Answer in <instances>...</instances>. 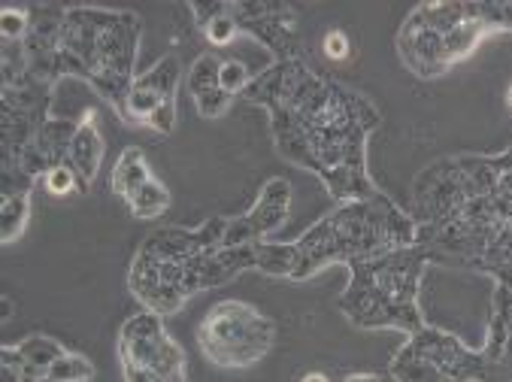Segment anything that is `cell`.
<instances>
[{"mask_svg": "<svg viewBox=\"0 0 512 382\" xmlns=\"http://www.w3.org/2000/svg\"><path fill=\"white\" fill-rule=\"evenodd\" d=\"M243 98L267 110L276 152L316 173L337 204L379 191L367 170V143L382 113L367 94L313 70L303 58H285L264 67Z\"/></svg>", "mask_w": 512, "mask_h": 382, "instance_id": "obj_1", "label": "cell"}, {"mask_svg": "<svg viewBox=\"0 0 512 382\" xmlns=\"http://www.w3.org/2000/svg\"><path fill=\"white\" fill-rule=\"evenodd\" d=\"M409 216L434 264H455L512 292V146L449 155L413 179Z\"/></svg>", "mask_w": 512, "mask_h": 382, "instance_id": "obj_2", "label": "cell"}, {"mask_svg": "<svg viewBox=\"0 0 512 382\" xmlns=\"http://www.w3.org/2000/svg\"><path fill=\"white\" fill-rule=\"evenodd\" d=\"M143 19L134 10L110 7H31V28L22 40L28 70L58 85L64 76L82 79L104 98L119 119L137 79Z\"/></svg>", "mask_w": 512, "mask_h": 382, "instance_id": "obj_3", "label": "cell"}, {"mask_svg": "<svg viewBox=\"0 0 512 382\" xmlns=\"http://www.w3.org/2000/svg\"><path fill=\"white\" fill-rule=\"evenodd\" d=\"M228 216H213L197 228L164 225L134 252L125 285L143 310L179 313L194 295L219 289L255 270L258 246H225Z\"/></svg>", "mask_w": 512, "mask_h": 382, "instance_id": "obj_4", "label": "cell"}, {"mask_svg": "<svg viewBox=\"0 0 512 382\" xmlns=\"http://www.w3.org/2000/svg\"><path fill=\"white\" fill-rule=\"evenodd\" d=\"M419 240V228L388 195L376 191L373 198L337 204L328 216L306 228L297 240L258 243L255 270L291 282H306L334 264H352L376 258Z\"/></svg>", "mask_w": 512, "mask_h": 382, "instance_id": "obj_5", "label": "cell"}, {"mask_svg": "<svg viewBox=\"0 0 512 382\" xmlns=\"http://www.w3.org/2000/svg\"><path fill=\"white\" fill-rule=\"evenodd\" d=\"M497 34H512V0H431L406 13L394 49L409 73L437 79Z\"/></svg>", "mask_w": 512, "mask_h": 382, "instance_id": "obj_6", "label": "cell"}, {"mask_svg": "<svg viewBox=\"0 0 512 382\" xmlns=\"http://www.w3.org/2000/svg\"><path fill=\"white\" fill-rule=\"evenodd\" d=\"M431 255L413 243L376 258H361L349 264V285L337 307L349 325L361 331H403L406 337L428 325L419 289Z\"/></svg>", "mask_w": 512, "mask_h": 382, "instance_id": "obj_7", "label": "cell"}, {"mask_svg": "<svg viewBox=\"0 0 512 382\" xmlns=\"http://www.w3.org/2000/svg\"><path fill=\"white\" fill-rule=\"evenodd\" d=\"M194 340L210 364L222 370H246L273 352L276 322L249 301L225 298L203 313Z\"/></svg>", "mask_w": 512, "mask_h": 382, "instance_id": "obj_8", "label": "cell"}, {"mask_svg": "<svg viewBox=\"0 0 512 382\" xmlns=\"http://www.w3.org/2000/svg\"><path fill=\"white\" fill-rule=\"evenodd\" d=\"M388 373L394 382H485V352L452 331L425 325L394 352Z\"/></svg>", "mask_w": 512, "mask_h": 382, "instance_id": "obj_9", "label": "cell"}, {"mask_svg": "<svg viewBox=\"0 0 512 382\" xmlns=\"http://www.w3.org/2000/svg\"><path fill=\"white\" fill-rule=\"evenodd\" d=\"M116 352L125 382H188L185 349L167 331L164 316L152 310L122 322Z\"/></svg>", "mask_w": 512, "mask_h": 382, "instance_id": "obj_10", "label": "cell"}, {"mask_svg": "<svg viewBox=\"0 0 512 382\" xmlns=\"http://www.w3.org/2000/svg\"><path fill=\"white\" fill-rule=\"evenodd\" d=\"M182 82V64L176 52L161 55L149 70L137 73L128 104H125V119L128 125H143L152 128L155 134L167 137L176 128V94Z\"/></svg>", "mask_w": 512, "mask_h": 382, "instance_id": "obj_11", "label": "cell"}, {"mask_svg": "<svg viewBox=\"0 0 512 382\" xmlns=\"http://www.w3.org/2000/svg\"><path fill=\"white\" fill-rule=\"evenodd\" d=\"M291 204H294L291 182L285 176H270L261 185L255 204L243 216H228L225 246H258L270 240V234H276L288 222Z\"/></svg>", "mask_w": 512, "mask_h": 382, "instance_id": "obj_12", "label": "cell"}, {"mask_svg": "<svg viewBox=\"0 0 512 382\" xmlns=\"http://www.w3.org/2000/svg\"><path fill=\"white\" fill-rule=\"evenodd\" d=\"M231 13L240 25V34L255 37L267 46L276 61L300 58V37H297V13L288 4H231Z\"/></svg>", "mask_w": 512, "mask_h": 382, "instance_id": "obj_13", "label": "cell"}, {"mask_svg": "<svg viewBox=\"0 0 512 382\" xmlns=\"http://www.w3.org/2000/svg\"><path fill=\"white\" fill-rule=\"evenodd\" d=\"M485 352V382H512V292L494 289Z\"/></svg>", "mask_w": 512, "mask_h": 382, "instance_id": "obj_14", "label": "cell"}, {"mask_svg": "<svg viewBox=\"0 0 512 382\" xmlns=\"http://www.w3.org/2000/svg\"><path fill=\"white\" fill-rule=\"evenodd\" d=\"M104 152H107V143H104V134H100V125H97V113L88 107L79 116V125H76V134L70 143V155H67V164L76 170V176L82 182V195L91 191V185L100 173V164H104Z\"/></svg>", "mask_w": 512, "mask_h": 382, "instance_id": "obj_15", "label": "cell"}, {"mask_svg": "<svg viewBox=\"0 0 512 382\" xmlns=\"http://www.w3.org/2000/svg\"><path fill=\"white\" fill-rule=\"evenodd\" d=\"M4 370V382H91L94 379V361L82 352L67 349L61 358L43 367H16V364H0Z\"/></svg>", "mask_w": 512, "mask_h": 382, "instance_id": "obj_16", "label": "cell"}, {"mask_svg": "<svg viewBox=\"0 0 512 382\" xmlns=\"http://www.w3.org/2000/svg\"><path fill=\"white\" fill-rule=\"evenodd\" d=\"M188 10L210 46H231L240 37V25L231 13V4H225V0L222 4H191Z\"/></svg>", "mask_w": 512, "mask_h": 382, "instance_id": "obj_17", "label": "cell"}, {"mask_svg": "<svg viewBox=\"0 0 512 382\" xmlns=\"http://www.w3.org/2000/svg\"><path fill=\"white\" fill-rule=\"evenodd\" d=\"M155 173H152V164H149V158H146V152L140 149V146H125L122 149V155L116 158V164H113V173H110V185H113V191L122 198V201H128L134 191L143 185V182H149Z\"/></svg>", "mask_w": 512, "mask_h": 382, "instance_id": "obj_18", "label": "cell"}, {"mask_svg": "<svg viewBox=\"0 0 512 382\" xmlns=\"http://www.w3.org/2000/svg\"><path fill=\"white\" fill-rule=\"evenodd\" d=\"M31 222V191H4L0 195V240L16 243Z\"/></svg>", "mask_w": 512, "mask_h": 382, "instance_id": "obj_19", "label": "cell"}, {"mask_svg": "<svg viewBox=\"0 0 512 382\" xmlns=\"http://www.w3.org/2000/svg\"><path fill=\"white\" fill-rule=\"evenodd\" d=\"M125 204H128V210H131L134 219L149 222V219H158V216H164V213L170 210L173 195H170V188H167L158 176H152L149 182H143V185L134 191V195H131Z\"/></svg>", "mask_w": 512, "mask_h": 382, "instance_id": "obj_20", "label": "cell"}, {"mask_svg": "<svg viewBox=\"0 0 512 382\" xmlns=\"http://www.w3.org/2000/svg\"><path fill=\"white\" fill-rule=\"evenodd\" d=\"M216 88H222V58L216 52H203L188 67V91L191 98H200Z\"/></svg>", "mask_w": 512, "mask_h": 382, "instance_id": "obj_21", "label": "cell"}, {"mask_svg": "<svg viewBox=\"0 0 512 382\" xmlns=\"http://www.w3.org/2000/svg\"><path fill=\"white\" fill-rule=\"evenodd\" d=\"M43 185L52 198H67V195H82V182L70 164H58L43 176Z\"/></svg>", "mask_w": 512, "mask_h": 382, "instance_id": "obj_22", "label": "cell"}, {"mask_svg": "<svg viewBox=\"0 0 512 382\" xmlns=\"http://www.w3.org/2000/svg\"><path fill=\"white\" fill-rule=\"evenodd\" d=\"M28 28H31V10L25 7L0 10V37H4V43H22Z\"/></svg>", "mask_w": 512, "mask_h": 382, "instance_id": "obj_23", "label": "cell"}, {"mask_svg": "<svg viewBox=\"0 0 512 382\" xmlns=\"http://www.w3.org/2000/svg\"><path fill=\"white\" fill-rule=\"evenodd\" d=\"M255 76L249 73V67L243 64V61H237V58H228V61H222V91H228L231 98H237V94H243L246 88H249V82H252Z\"/></svg>", "mask_w": 512, "mask_h": 382, "instance_id": "obj_24", "label": "cell"}, {"mask_svg": "<svg viewBox=\"0 0 512 382\" xmlns=\"http://www.w3.org/2000/svg\"><path fill=\"white\" fill-rule=\"evenodd\" d=\"M231 104H234V98L228 91H222V88H216V91H210V94H200V98H194V107H197V113L203 116V119H222L228 110H231Z\"/></svg>", "mask_w": 512, "mask_h": 382, "instance_id": "obj_25", "label": "cell"}, {"mask_svg": "<svg viewBox=\"0 0 512 382\" xmlns=\"http://www.w3.org/2000/svg\"><path fill=\"white\" fill-rule=\"evenodd\" d=\"M322 52H325L334 64L349 61V55H352V40H349V34H346L343 28H331V31L322 37Z\"/></svg>", "mask_w": 512, "mask_h": 382, "instance_id": "obj_26", "label": "cell"}, {"mask_svg": "<svg viewBox=\"0 0 512 382\" xmlns=\"http://www.w3.org/2000/svg\"><path fill=\"white\" fill-rule=\"evenodd\" d=\"M343 382H382V376L379 373H370V370H358V373L343 376Z\"/></svg>", "mask_w": 512, "mask_h": 382, "instance_id": "obj_27", "label": "cell"}, {"mask_svg": "<svg viewBox=\"0 0 512 382\" xmlns=\"http://www.w3.org/2000/svg\"><path fill=\"white\" fill-rule=\"evenodd\" d=\"M300 382H331V376L322 373V370H306V373L300 376Z\"/></svg>", "mask_w": 512, "mask_h": 382, "instance_id": "obj_28", "label": "cell"}, {"mask_svg": "<svg viewBox=\"0 0 512 382\" xmlns=\"http://www.w3.org/2000/svg\"><path fill=\"white\" fill-rule=\"evenodd\" d=\"M506 110L512 113V82H509V88H506Z\"/></svg>", "mask_w": 512, "mask_h": 382, "instance_id": "obj_29", "label": "cell"}]
</instances>
